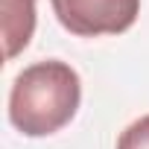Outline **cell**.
Instances as JSON below:
<instances>
[{"label":"cell","instance_id":"6da1fadb","mask_svg":"<svg viewBox=\"0 0 149 149\" xmlns=\"http://www.w3.org/2000/svg\"><path fill=\"white\" fill-rule=\"evenodd\" d=\"M79 100L82 82L67 61H35L24 67L12 82L9 120L26 137H47L73 120Z\"/></svg>","mask_w":149,"mask_h":149},{"label":"cell","instance_id":"7a4b0ae2","mask_svg":"<svg viewBox=\"0 0 149 149\" xmlns=\"http://www.w3.org/2000/svg\"><path fill=\"white\" fill-rule=\"evenodd\" d=\"M58 24L82 38L126 32L137 15L140 0H50Z\"/></svg>","mask_w":149,"mask_h":149},{"label":"cell","instance_id":"3957f363","mask_svg":"<svg viewBox=\"0 0 149 149\" xmlns=\"http://www.w3.org/2000/svg\"><path fill=\"white\" fill-rule=\"evenodd\" d=\"M0 9H3L6 58H15L32 38V29H35V0H0Z\"/></svg>","mask_w":149,"mask_h":149},{"label":"cell","instance_id":"277c9868","mask_svg":"<svg viewBox=\"0 0 149 149\" xmlns=\"http://www.w3.org/2000/svg\"><path fill=\"white\" fill-rule=\"evenodd\" d=\"M117 149H149V114L126 126L117 137Z\"/></svg>","mask_w":149,"mask_h":149}]
</instances>
